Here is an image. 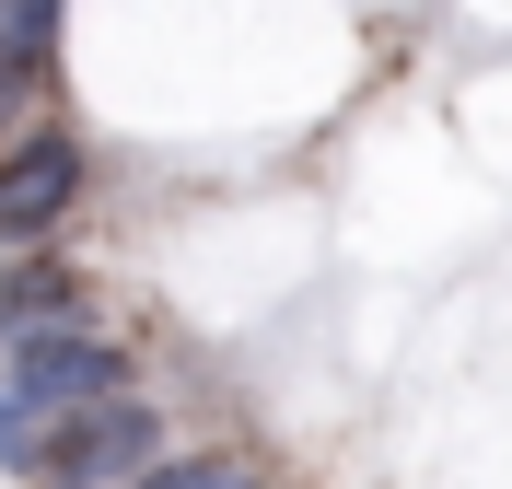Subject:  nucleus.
Returning a JSON list of instances; mask_svg holds the SVG:
<instances>
[{"mask_svg":"<svg viewBox=\"0 0 512 489\" xmlns=\"http://www.w3.org/2000/svg\"><path fill=\"white\" fill-rule=\"evenodd\" d=\"M0 373L24 385V408L47 431L82 420V408H105V396H128V350L117 338H94V326H35V338H0Z\"/></svg>","mask_w":512,"mask_h":489,"instance_id":"f257e3e1","label":"nucleus"},{"mask_svg":"<svg viewBox=\"0 0 512 489\" xmlns=\"http://www.w3.org/2000/svg\"><path fill=\"white\" fill-rule=\"evenodd\" d=\"M152 466H163L152 396H105V408H82V420L47 431V478H59V489H140Z\"/></svg>","mask_w":512,"mask_h":489,"instance_id":"f03ea898","label":"nucleus"},{"mask_svg":"<svg viewBox=\"0 0 512 489\" xmlns=\"http://www.w3.org/2000/svg\"><path fill=\"white\" fill-rule=\"evenodd\" d=\"M70 198H82V140H70V129H24V140H0V233H12V245L59 233Z\"/></svg>","mask_w":512,"mask_h":489,"instance_id":"7ed1b4c3","label":"nucleus"},{"mask_svg":"<svg viewBox=\"0 0 512 489\" xmlns=\"http://www.w3.org/2000/svg\"><path fill=\"white\" fill-rule=\"evenodd\" d=\"M47 70H59V0H0V129L24 94H47Z\"/></svg>","mask_w":512,"mask_h":489,"instance_id":"20e7f679","label":"nucleus"},{"mask_svg":"<svg viewBox=\"0 0 512 489\" xmlns=\"http://www.w3.org/2000/svg\"><path fill=\"white\" fill-rule=\"evenodd\" d=\"M35 326H82L70 268H0V338H35Z\"/></svg>","mask_w":512,"mask_h":489,"instance_id":"39448f33","label":"nucleus"},{"mask_svg":"<svg viewBox=\"0 0 512 489\" xmlns=\"http://www.w3.org/2000/svg\"><path fill=\"white\" fill-rule=\"evenodd\" d=\"M140 489H256V466L245 455H163Z\"/></svg>","mask_w":512,"mask_h":489,"instance_id":"423d86ee","label":"nucleus"},{"mask_svg":"<svg viewBox=\"0 0 512 489\" xmlns=\"http://www.w3.org/2000/svg\"><path fill=\"white\" fill-rule=\"evenodd\" d=\"M0 466H12V478H24V466H47V420L24 408V385H12V373H0Z\"/></svg>","mask_w":512,"mask_h":489,"instance_id":"0eeeda50","label":"nucleus"}]
</instances>
